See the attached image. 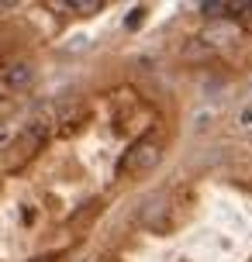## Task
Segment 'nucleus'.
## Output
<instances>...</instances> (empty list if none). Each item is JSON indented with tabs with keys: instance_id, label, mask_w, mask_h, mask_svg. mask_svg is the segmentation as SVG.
Here are the masks:
<instances>
[{
	"instance_id": "1",
	"label": "nucleus",
	"mask_w": 252,
	"mask_h": 262,
	"mask_svg": "<svg viewBox=\"0 0 252 262\" xmlns=\"http://www.w3.org/2000/svg\"><path fill=\"white\" fill-rule=\"evenodd\" d=\"M159 152H162L159 138H156V135H145V138H138V142L128 148V156L121 159V169L124 172H145L159 162Z\"/></svg>"
},
{
	"instance_id": "2",
	"label": "nucleus",
	"mask_w": 252,
	"mask_h": 262,
	"mask_svg": "<svg viewBox=\"0 0 252 262\" xmlns=\"http://www.w3.org/2000/svg\"><path fill=\"white\" fill-rule=\"evenodd\" d=\"M31 76H35V73H31V66H25V62H14L11 69L4 73V83H7L11 90H21V86H28V83H31Z\"/></svg>"
},
{
	"instance_id": "3",
	"label": "nucleus",
	"mask_w": 252,
	"mask_h": 262,
	"mask_svg": "<svg viewBox=\"0 0 252 262\" xmlns=\"http://www.w3.org/2000/svg\"><path fill=\"white\" fill-rule=\"evenodd\" d=\"M232 38V31H228V25H214V28H207V31H200L197 35V41L211 52V49H218V45H225V41Z\"/></svg>"
},
{
	"instance_id": "4",
	"label": "nucleus",
	"mask_w": 252,
	"mask_h": 262,
	"mask_svg": "<svg viewBox=\"0 0 252 262\" xmlns=\"http://www.w3.org/2000/svg\"><path fill=\"white\" fill-rule=\"evenodd\" d=\"M69 7H76V11H83V14H93L97 7H100V0H73Z\"/></svg>"
},
{
	"instance_id": "5",
	"label": "nucleus",
	"mask_w": 252,
	"mask_h": 262,
	"mask_svg": "<svg viewBox=\"0 0 252 262\" xmlns=\"http://www.w3.org/2000/svg\"><path fill=\"white\" fill-rule=\"evenodd\" d=\"M31 262H55V255H38V259H31Z\"/></svg>"
}]
</instances>
